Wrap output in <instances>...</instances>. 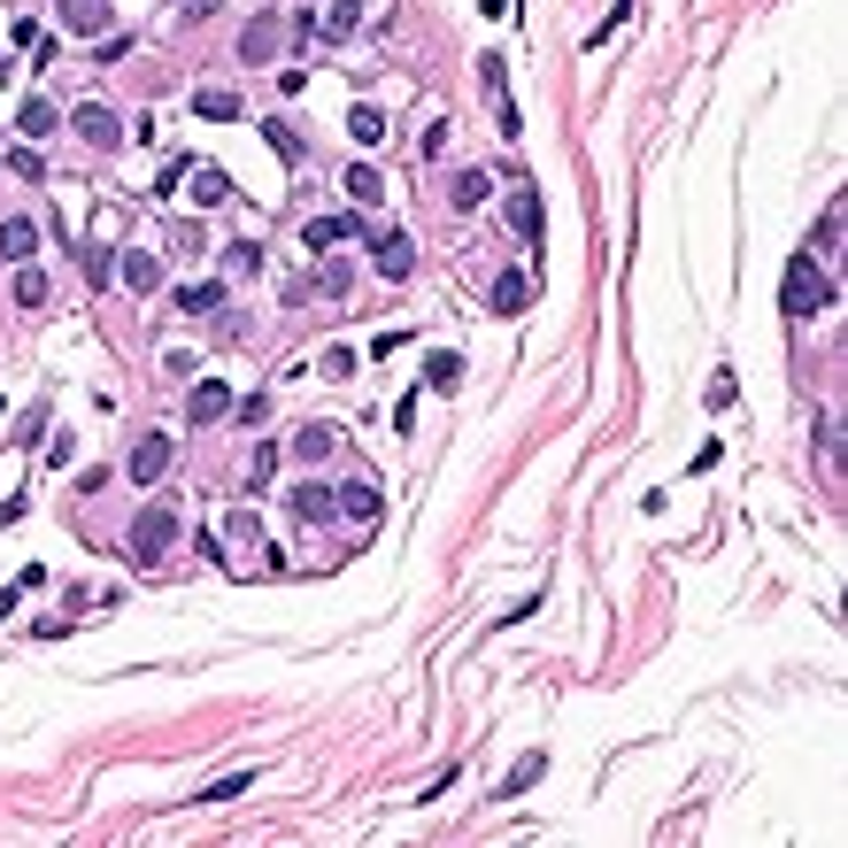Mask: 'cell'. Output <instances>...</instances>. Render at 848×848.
Wrapping results in <instances>:
<instances>
[{
  "instance_id": "obj_1",
  "label": "cell",
  "mask_w": 848,
  "mask_h": 848,
  "mask_svg": "<svg viewBox=\"0 0 848 848\" xmlns=\"http://www.w3.org/2000/svg\"><path fill=\"white\" fill-rule=\"evenodd\" d=\"M833 309V278L810 263V254H795L787 263V316H825Z\"/></svg>"
},
{
  "instance_id": "obj_2",
  "label": "cell",
  "mask_w": 848,
  "mask_h": 848,
  "mask_svg": "<svg viewBox=\"0 0 848 848\" xmlns=\"http://www.w3.org/2000/svg\"><path fill=\"white\" fill-rule=\"evenodd\" d=\"M170 540H178V509H170V501H147L139 517H132V556L154 563V556H170Z\"/></svg>"
},
{
  "instance_id": "obj_3",
  "label": "cell",
  "mask_w": 848,
  "mask_h": 848,
  "mask_svg": "<svg viewBox=\"0 0 848 848\" xmlns=\"http://www.w3.org/2000/svg\"><path fill=\"white\" fill-rule=\"evenodd\" d=\"M70 132H77L85 147H101V154L124 147V124H116V109H101V101H77V109H70Z\"/></svg>"
},
{
  "instance_id": "obj_4",
  "label": "cell",
  "mask_w": 848,
  "mask_h": 848,
  "mask_svg": "<svg viewBox=\"0 0 848 848\" xmlns=\"http://www.w3.org/2000/svg\"><path fill=\"white\" fill-rule=\"evenodd\" d=\"M170 456H178V440H170V433H139V440H132V463H124L132 486H154V478L170 471Z\"/></svg>"
},
{
  "instance_id": "obj_5",
  "label": "cell",
  "mask_w": 848,
  "mask_h": 848,
  "mask_svg": "<svg viewBox=\"0 0 848 848\" xmlns=\"http://www.w3.org/2000/svg\"><path fill=\"white\" fill-rule=\"evenodd\" d=\"M62 24H70V39H109L116 9H109V0H62Z\"/></svg>"
},
{
  "instance_id": "obj_6",
  "label": "cell",
  "mask_w": 848,
  "mask_h": 848,
  "mask_svg": "<svg viewBox=\"0 0 848 848\" xmlns=\"http://www.w3.org/2000/svg\"><path fill=\"white\" fill-rule=\"evenodd\" d=\"M332 509H339V517H356V525H371L378 509H386V494L371 478H348V486H332Z\"/></svg>"
},
{
  "instance_id": "obj_7",
  "label": "cell",
  "mask_w": 848,
  "mask_h": 848,
  "mask_svg": "<svg viewBox=\"0 0 848 848\" xmlns=\"http://www.w3.org/2000/svg\"><path fill=\"white\" fill-rule=\"evenodd\" d=\"M116 278H124L132 294H154V286H162V254H154V247H124V254H116Z\"/></svg>"
},
{
  "instance_id": "obj_8",
  "label": "cell",
  "mask_w": 848,
  "mask_h": 848,
  "mask_svg": "<svg viewBox=\"0 0 848 848\" xmlns=\"http://www.w3.org/2000/svg\"><path fill=\"white\" fill-rule=\"evenodd\" d=\"M54 132H62V109L32 93V101L16 109V139H24V147H39V139H54Z\"/></svg>"
},
{
  "instance_id": "obj_9",
  "label": "cell",
  "mask_w": 848,
  "mask_h": 848,
  "mask_svg": "<svg viewBox=\"0 0 848 848\" xmlns=\"http://www.w3.org/2000/svg\"><path fill=\"white\" fill-rule=\"evenodd\" d=\"M186 416H194V424H224V416H232V386H224V378H201L194 401H186Z\"/></svg>"
},
{
  "instance_id": "obj_10",
  "label": "cell",
  "mask_w": 848,
  "mask_h": 848,
  "mask_svg": "<svg viewBox=\"0 0 848 848\" xmlns=\"http://www.w3.org/2000/svg\"><path fill=\"white\" fill-rule=\"evenodd\" d=\"M509 232H517L525 247H540V194L533 186H509Z\"/></svg>"
},
{
  "instance_id": "obj_11",
  "label": "cell",
  "mask_w": 848,
  "mask_h": 848,
  "mask_svg": "<svg viewBox=\"0 0 848 848\" xmlns=\"http://www.w3.org/2000/svg\"><path fill=\"white\" fill-rule=\"evenodd\" d=\"M371 263H378V278H409V271H416V254H409V239H401V232H386V239H371Z\"/></svg>"
},
{
  "instance_id": "obj_12",
  "label": "cell",
  "mask_w": 848,
  "mask_h": 848,
  "mask_svg": "<svg viewBox=\"0 0 848 848\" xmlns=\"http://www.w3.org/2000/svg\"><path fill=\"white\" fill-rule=\"evenodd\" d=\"M356 232H363L356 216H309V224H301V247L316 254V247H339V239H356Z\"/></svg>"
},
{
  "instance_id": "obj_13",
  "label": "cell",
  "mask_w": 848,
  "mask_h": 848,
  "mask_svg": "<svg viewBox=\"0 0 848 848\" xmlns=\"http://www.w3.org/2000/svg\"><path fill=\"white\" fill-rule=\"evenodd\" d=\"M0 254H9V263H32V254H39V224L9 216V224H0Z\"/></svg>"
},
{
  "instance_id": "obj_14",
  "label": "cell",
  "mask_w": 848,
  "mask_h": 848,
  "mask_svg": "<svg viewBox=\"0 0 848 848\" xmlns=\"http://www.w3.org/2000/svg\"><path fill=\"white\" fill-rule=\"evenodd\" d=\"M186 178H194V201H201V209H216V201H232V178H224V170H216V162H186Z\"/></svg>"
},
{
  "instance_id": "obj_15",
  "label": "cell",
  "mask_w": 848,
  "mask_h": 848,
  "mask_svg": "<svg viewBox=\"0 0 848 848\" xmlns=\"http://www.w3.org/2000/svg\"><path fill=\"white\" fill-rule=\"evenodd\" d=\"M339 448V424H301V433H294V463H324Z\"/></svg>"
},
{
  "instance_id": "obj_16",
  "label": "cell",
  "mask_w": 848,
  "mask_h": 848,
  "mask_svg": "<svg viewBox=\"0 0 848 848\" xmlns=\"http://www.w3.org/2000/svg\"><path fill=\"white\" fill-rule=\"evenodd\" d=\"M486 194H494L486 170H456V178H448V209H486Z\"/></svg>"
},
{
  "instance_id": "obj_17",
  "label": "cell",
  "mask_w": 848,
  "mask_h": 848,
  "mask_svg": "<svg viewBox=\"0 0 848 848\" xmlns=\"http://www.w3.org/2000/svg\"><path fill=\"white\" fill-rule=\"evenodd\" d=\"M540 772H548V756H540V748H533V756H517V772L501 780V795H494V802H517V795H533V787H540Z\"/></svg>"
},
{
  "instance_id": "obj_18",
  "label": "cell",
  "mask_w": 848,
  "mask_h": 848,
  "mask_svg": "<svg viewBox=\"0 0 848 848\" xmlns=\"http://www.w3.org/2000/svg\"><path fill=\"white\" fill-rule=\"evenodd\" d=\"M239 54H247V62H271V54H278V16H254V24L239 32Z\"/></svg>"
},
{
  "instance_id": "obj_19",
  "label": "cell",
  "mask_w": 848,
  "mask_h": 848,
  "mask_svg": "<svg viewBox=\"0 0 848 848\" xmlns=\"http://www.w3.org/2000/svg\"><path fill=\"white\" fill-rule=\"evenodd\" d=\"M294 517H301V525H324V517H332V486L301 478V486H294Z\"/></svg>"
},
{
  "instance_id": "obj_20",
  "label": "cell",
  "mask_w": 848,
  "mask_h": 848,
  "mask_svg": "<svg viewBox=\"0 0 848 848\" xmlns=\"http://www.w3.org/2000/svg\"><path fill=\"white\" fill-rule=\"evenodd\" d=\"M348 139H356V147H386V116H378L371 101H356V109H348Z\"/></svg>"
},
{
  "instance_id": "obj_21",
  "label": "cell",
  "mask_w": 848,
  "mask_h": 848,
  "mask_svg": "<svg viewBox=\"0 0 848 848\" xmlns=\"http://www.w3.org/2000/svg\"><path fill=\"white\" fill-rule=\"evenodd\" d=\"M525 301H533V278H525V271H501V278H494V309H501V316H517Z\"/></svg>"
},
{
  "instance_id": "obj_22",
  "label": "cell",
  "mask_w": 848,
  "mask_h": 848,
  "mask_svg": "<svg viewBox=\"0 0 848 848\" xmlns=\"http://www.w3.org/2000/svg\"><path fill=\"white\" fill-rule=\"evenodd\" d=\"M194 116H209V124H232V116H239V93H224V85H201V93H194Z\"/></svg>"
},
{
  "instance_id": "obj_23",
  "label": "cell",
  "mask_w": 848,
  "mask_h": 848,
  "mask_svg": "<svg viewBox=\"0 0 848 848\" xmlns=\"http://www.w3.org/2000/svg\"><path fill=\"white\" fill-rule=\"evenodd\" d=\"M178 309H186V316H209V309H224V286H216V278H201V286H178Z\"/></svg>"
},
{
  "instance_id": "obj_24",
  "label": "cell",
  "mask_w": 848,
  "mask_h": 848,
  "mask_svg": "<svg viewBox=\"0 0 848 848\" xmlns=\"http://www.w3.org/2000/svg\"><path fill=\"white\" fill-rule=\"evenodd\" d=\"M424 386H433V394H456V386H463V356H433V363H424Z\"/></svg>"
},
{
  "instance_id": "obj_25",
  "label": "cell",
  "mask_w": 848,
  "mask_h": 848,
  "mask_svg": "<svg viewBox=\"0 0 848 848\" xmlns=\"http://www.w3.org/2000/svg\"><path fill=\"white\" fill-rule=\"evenodd\" d=\"M363 24V0H332V9H324V39H348Z\"/></svg>"
},
{
  "instance_id": "obj_26",
  "label": "cell",
  "mask_w": 848,
  "mask_h": 848,
  "mask_svg": "<svg viewBox=\"0 0 848 848\" xmlns=\"http://www.w3.org/2000/svg\"><path fill=\"white\" fill-rule=\"evenodd\" d=\"M247 787H254V772H224V780H209L194 802H209V810H216V802H232V795H247Z\"/></svg>"
},
{
  "instance_id": "obj_27",
  "label": "cell",
  "mask_w": 848,
  "mask_h": 848,
  "mask_svg": "<svg viewBox=\"0 0 848 848\" xmlns=\"http://www.w3.org/2000/svg\"><path fill=\"white\" fill-rule=\"evenodd\" d=\"M16 309H47V278L32 263H16Z\"/></svg>"
},
{
  "instance_id": "obj_28",
  "label": "cell",
  "mask_w": 848,
  "mask_h": 848,
  "mask_svg": "<svg viewBox=\"0 0 848 848\" xmlns=\"http://www.w3.org/2000/svg\"><path fill=\"white\" fill-rule=\"evenodd\" d=\"M348 201H363V209L378 201V170H371V162H356V170H348Z\"/></svg>"
},
{
  "instance_id": "obj_29",
  "label": "cell",
  "mask_w": 848,
  "mask_h": 848,
  "mask_svg": "<svg viewBox=\"0 0 848 848\" xmlns=\"http://www.w3.org/2000/svg\"><path fill=\"white\" fill-rule=\"evenodd\" d=\"M348 286H356V271H348V263H324V271H316V294H324V301H339Z\"/></svg>"
},
{
  "instance_id": "obj_30",
  "label": "cell",
  "mask_w": 848,
  "mask_h": 848,
  "mask_svg": "<svg viewBox=\"0 0 848 848\" xmlns=\"http://www.w3.org/2000/svg\"><path fill=\"white\" fill-rule=\"evenodd\" d=\"M77 263H85V278H93V286H101V278L116 271V254H109V247H85V254H77Z\"/></svg>"
},
{
  "instance_id": "obj_31",
  "label": "cell",
  "mask_w": 848,
  "mask_h": 848,
  "mask_svg": "<svg viewBox=\"0 0 848 848\" xmlns=\"http://www.w3.org/2000/svg\"><path fill=\"white\" fill-rule=\"evenodd\" d=\"M316 371H324V378H356V356H348V348H324Z\"/></svg>"
},
{
  "instance_id": "obj_32",
  "label": "cell",
  "mask_w": 848,
  "mask_h": 848,
  "mask_svg": "<svg viewBox=\"0 0 848 848\" xmlns=\"http://www.w3.org/2000/svg\"><path fill=\"white\" fill-rule=\"evenodd\" d=\"M224 271H232V278H247V271H263V254H254V247H232V254H224Z\"/></svg>"
},
{
  "instance_id": "obj_33",
  "label": "cell",
  "mask_w": 848,
  "mask_h": 848,
  "mask_svg": "<svg viewBox=\"0 0 848 848\" xmlns=\"http://www.w3.org/2000/svg\"><path fill=\"white\" fill-rule=\"evenodd\" d=\"M263 139H271V147H278V154H286V162H301V139H294V132H286V124H263Z\"/></svg>"
},
{
  "instance_id": "obj_34",
  "label": "cell",
  "mask_w": 848,
  "mask_h": 848,
  "mask_svg": "<svg viewBox=\"0 0 848 848\" xmlns=\"http://www.w3.org/2000/svg\"><path fill=\"white\" fill-rule=\"evenodd\" d=\"M178 9H186V16H209V9H216V0H178Z\"/></svg>"
},
{
  "instance_id": "obj_35",
  "label": "cell",
  "mask_w": 848,
  "mask_h": 848,
  "mask_svg": "<svg viewBox=\"0 0 848 848\" xmlns=\"http://www.w3.org/2000/svg\"><path fill=\"white\" fill-rule=\"evenodd\" d=\"M0 409H9V401H0Z\"/></svg>"
}]
</instances>
